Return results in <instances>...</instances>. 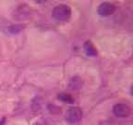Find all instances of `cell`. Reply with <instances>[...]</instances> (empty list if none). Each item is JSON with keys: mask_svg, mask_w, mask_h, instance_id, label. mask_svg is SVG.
Listing matches in <instances>:
<instances>
[{"mask_svg": "<svg viewBox=\"0 0 133 125\" xmlns=\"http://www.w3.org/2000/svg\"><path fill=\"white\" fill-rule=\"evenodd\" d=\"M113 112L118 118H127L130 115L131 108L129 105L123 104V103H118L116 104L113 108Z\"/></svg>", "mask_w": 133, "mask_h": 125, "instance_id": "3", "label": "cell"}, {"mask_svg": "<svg viewBox=\"0 0 133 125\" xmlns=\"http://www.w3.org/2000/svg\"><path fill=\"white\" fill-rule=\"evenodd\" d=\"M83 48L84 51L87 54V56L89 57H95L97 56V49L95 48V46L91 44V41H87L84 43L83 45Z\"/></svg>", "mask_w": 133, "mask_h": 125, "instance_id": "5", "label": "cell"}, {"mask_svg": "<svg viewBox=\"0 0 133 125\" xmlns=\"http://www.w3.org/2000/svg\"><path fill=\"white\" fill-rule=\"evenodd\" d=\"M34 125H46V123L44 122V121H36V122L34 123Z\"/></svg>", "mask_w": 133, "mask_h": 125, "instance_id": "9", "label": "cell"}, {"mask_svg": "<svg viewBox=\"0 0 133 125\" xmlns=\"http://www.w3.org/2000/svg\"><path fill=\"white\" fill-rule=\"evenodd\" d=\"M81 86H82V81L79 77L72 78L70 83H69V87L71 89H79Z\"/></svg>", "mask_w": 133, "mask_h": 125, "instance_id": "6", "label": "cell"}, {"mask_svg": "<svg viewBox=\"0 0 133 125\" xmlns=\"http://www.w3.org/2000/svg\"><path fill=\"white\" fill-rule=\"evenodd\" d=\"M82 118V110L78 107L70 108L65 114V120L70 124H75L79 122Z\"/></svg>", "mask_w": 133, "mask_h": 125, "instance_id": "2", "label": "cell"}, {"mask_svg": "<svg viewBox=\"0 0 133 125\" xmlns=\"http://www.w3.org/2000/svg\"><path fill=\"white\" fill-rule=\"evenodd\" d=\"M58 99L61 100L64 103H73L74 102V98L70 96L69 94H66V93H61L58 95Z\"/></svg>", "mask_w": 133, "mask_h": 125, "instance_id": "7", "label": "cell"}, {"mask_svg": "<svg viewBox=\"0 0 133 125\" xmlns=\"http://www.w3.org/2000/svg\"><path fill=\"white\" fill-rule=\"evenodd\" d=\"M53 17L56 21H66L70 18L71 15V9L69 6L64 4L58 5V6L55 7L53 9Z\"/></svg>", "mask_w": 133, "mask_h": 125, "instance_id": "1", "label": "cell"}, {"mask_svg": "<svg viewBox=\"0 0 133 125\" xmlns=\"http://www.w3.org/2000/svg\"><path fill=\"white\" fill-rule=\"evenodd\" d=\"M116 10V7L114 6L111 3H103L99 6L98 8V14L101 15V16H110Z\"/></svg>", "mask_w": 133, "mask_h": 125, "instance_id": "4", "label": "cell"}, {"mask_svg": "<svg viewBox=\"0 0 133 125\" xmlns=\"http://www.w3.org/2000/svg\"><path fill=\"white\" fill-rule=\"evenodd\" d=\"M23 30L22 25H13L9 28V32L13 34H16V33H19V32H21Z\"/></svg>", "mask_w": 133, "mask_h": 125, "instance_id": "8", "label": "cell"}]
</instances>
